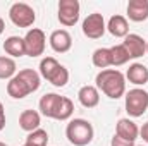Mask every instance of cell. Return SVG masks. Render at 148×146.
<instances>
[{
    "instance_id": "1",
    "label": "cell",
    "mask_w": 148,
    "mask_h": 146,
    "mask_svg": "<svg viewBox=\"0 0 148 146\" xmlns=\"http://www.w3.org/2000/svg\"><path fill=\"white\" fill-rule=\"evenodd\" d=\"M41 76L33 71V69H23L19 74H16L9 83H7V95L14 100H21L26 98L28 95L35 93L40 88Z\"/></svg>"
},
{
    "instance_id": "2",
    "label": "cell",
    "mask_w": 148,
    "mask_h": 146,
    "mask_svg": "<svg viewBox=\"0 0 148 146\" xmlns=\"http://www.w3.org/2000/svg\"><path fill=\"white\" fill-rule=\"evenodd\" d=\"M38 107H40L41 115H45L48 119H55V120H67V119H71V115L74 112L73 102L66 96L57 95V93L43 95Z\"/></svg>"
},
{
    "instance_id": "3",
    "label": "cell",
    "mask_w": 148,
    "mask_h": 146,
    "mask_svg": "<svg viewBox=\"0 0 148 146\" xmlns=\"http://www.w3.org/2000/svg\"><path fill=\"white\" fill-rule=\"evenodd\" d=\"M97 89H100L110 100H117L126 93V77L117 69H103L95 77Z\"/></svg>"
},
{
    "instance_id": "4",
    "label": "cell",
    "mask_w": 148,
    "mask_h": 146,
    "mask_svg": "<svg viewBox=\"0 0 148 146\" xmlns=\"http://www.w3.org/2000/svg\"><path fill=\"white\" fill-rule=\"evenodd\" d=\"M40 76L52 83L55 88H64L69 83V71L53 57H45L40 62Z\"/></svg>"
},
{
    "instance_id": "5",
    "label": "cell",
    "mask_w": 148,
    "mask_h": 146,
    "mask_svg": "<svg viewBox=\"0 0 148 146\" xmlns=\"http://www.w3.org/2000/svg\"><path fill=\"white\" fill-rule=\"evenodd\" d=\"M93 126L84 119H73L66 127V138L74 146H88L93 141Z\"/></svg>"
},
{
    "instance_id": "6",
    "label": "cell",
    "mask_w": 148,
    "mask_h": 146,
    "mask_svg": "<svg viewBox=\"0 0 148 146\" xmlns=\"http://www.w3.org/2000/svg\"><path fill=\"white\" fill-rule=\"evenodd\" d=\"M148 108V91L141 88L129 89L126 93V112L129 117H141Z\"/></svg>"
},
{
    "instance_id": "7",
    "label": "cell",
    "mask_w": 148,
    "mask_h": 146,
    "mask_svg": "<svg viewBox=\"0 0 148 146\" xmlns=\"http://www.w3.org/2000/svg\"><path fill=\"white\" fill-rule=\"evenodd\" d=\"M9 17L10 21L19 26V28H29L35 24L36 21V14H35V9L24 2H16L10 5L9 9Z\"/></svg>"
},
{
    "instance_id": "8",
    "label": "cell",
    "mask_w": 148,
    "mask_h": 146,
    "mask_svg": "<svg viewBox=\"0 0 148 146\" xmlns=\"http://www.w3.org/2000/svg\"><path fill=\"white\" fill-rule=\"evenodd\" d=\"M45 45H47V36L41 29L33 28L26 33L24 36V48H26V55L29 57H40L45 52Z\"/></svg>"
},
{
    "instance_id": "9",
    "label": "cell",
    "mask_w": 148,
    "mask_h": 146,
    "mask_svg": "<svg viewBox=\"0 0 148 146\" xmlns=\"http://www.w3.org/2000/svg\"><path fill=\"white\" fill-rule=\"evenodd\" d=\"M79 2L77 0H60L59 2V21L64 26H74L79 21Z\"/></svg>"
},
{
    "instance_id": "10",
    "label": "cell",
    "mask_w": 148,
    "mask_h": 146,
    "mask_svg": "<svg viewBox=\"0 0 148 146\" xmlns=\"http://www.w3.org/2000/svg\"><path fill=\"white\" fill-rule=\"evenodd\" d=\"M107 26H105V21H103V16L98 14V12H93L90 14L84 21H83V35L88 36L90 40H98V38L103 36Z\"/></svg>"
},
{
    "instance_id": "11",
    "label": "cell",
    "mask_w": 148,
    "mask_h": 146,
    "mask_svg": "<svg viewBox=\"0 0 148 146\" xmlns=\"http://www.w3.org/2000/svg\"><path fill=\"white\" fill-rule=\"evenodd\" d=\"M122 46L129 53V59H140V57H143L147 53V41L140 36V35L129 33L127 36L124 38Z\"/></svg>"
},
{
    "instance_id": "12",
    "label": "cell",
    "mask_w": 148,
    "mask_h": 146,
    "mask_svg": "<svg viewBox=\"0 0 148 146\" xmlns=\"http://www.w3.org/2000/svg\"><path fill=\"white\" fill-rule=\"evenodd\" d=\"M50 46L57 53H66L73 46V38L66 29H55L50 35Z\"/></svg>"
},
{
    "instance_id": "13",
    "label": "cell",
    "mask_w": 148,
    "mask_h": 146,
    "mask_svg": "<svg viewBox=\"0 0 148 146\" xmlns=\"http://www.w3.org/2000/svg\"><path fill=\"white\" fill-rule=\"evenodd\" d=\"M138 134H140V129L131 119H121L117 122V126H115V136H119V138H122L126 141L134 143Z\"/></svg>"
},
{
    "instance_id": "14",
    "label": "cell",
    "mask_w": 148,
    "mask_h": 146,
    "mask_svg": "<svg viewBox=\"0 0 148 146\" xmlns=\"http://www.w3.org/2000/svg\"><path fill=\"white\" fill-rule=\"evenodd\" d=\"M127 17L134 23H143L148 19V0H129Z\"/></svg>"
},
{
    "instance_id": "15",
    "label": "cell",
    "mask_w": 148,
    "mask_h": 146,
    "mask_svg": "<svg viewBox=\"0 0 148 146\" xmlns=\"http://www.w3.org/2000/svg\"><path fill=\"white\" fill-rule=\"evenodd\" d=\"M77 100L84 108H95L98 105V102H100V93H98L97 86L86 84L77 91Z\"/></svg>"
},
{
    "instance_id": "16",
    "label": "cell",
    "mask_w": 148,
    "mask_h": 146,
    "mask_svg": "<svg viewBox=\"0 0 148 146\" xmlns=\"http://www.w3.org/2000/svg\"><path fill=\"white\" fill-rule=\"evenodd\" d=\"M40 124H41V117L36 110H24L19 115V127L26 132H33L40 129Z\"/></svg>"
},
{
    "instance_id": "17",
    "label": "cell",
    "mask_w": 148,
    "mask_h": 146,
    "mask_svg": "<svg viewBox=\"0 0 148 146\" xmlns=\"http://www.w3.org/2000/svg\"><path fill=\"white\" fill-rule=\"evenodd\" d=\"M107 29L112 36L115 38H126L129 35V24H127V19L122 17V16H112L109 19V24H107Z\"/></svg>"
},
{
    "instance_id": "18",
    "label": "cell",
    "mask_w": 148,
    "mask_h": 146,
    "mask_svg": "<svg viewBox=\"0 0 148 146\" xmlns=\"http://www.w3.org/2000/svg\"><path fill=\"white\" fill-rule=\"evenodd\" d=\"M126 79L129 81V83H133V84H136V86H143V84H147L148 83V69L147 65H143V64H133V65H129V69H127V72H126Z\"/></svg>"
},
{
    "instance_id": "19",
    "label": "cell",
    "mask_w": 148,
    "mask_h": 146,
    "mask_svg": "<svg viewBox=\"0 0 148 146\" xmlns=\"http://www.w3.org/2000/svg\"><path fill=\"white\" fill-rule=\"evenodd\" d=\"M3 50H5V53L10 55V57H23V55H26L24 38L9 36L5 41H3Z\"/></svg>"
},
{
    "instance_id": "20",
    "label": "cell",
    "mask_w": 148,
    "mask_h": 146,
    "mask_svg": "<svg viewBox=\"0 0 148 146\" xmlns=\"http://www.w3.org/2000/svg\"><path fill=\"white\" fill-rule=\"evenodd\" d=\"M91 62L95 67L98 69H107L112 65V53H110V48H97L91 55Z\"/></svg>"
},
{
    "instance_id": "21",
    "label": "cell",
    "mask_w": 148,
    "mask_h": 146,
    "mask_svg": "<svg viewBox=\"0 0 148 146\" xmlns=\"http://www.w3.org/2000/svg\"><path fill=\"white\" fill-rule=\"evenodd\" d=\"M16 62L10 57H0V79H12L16 76Z\"/></svg>"
},
{
    "instance_id": "22",
    "label": "cell",
    "mask_w": 148,
    "mask_h": 146,
    "mask_svg": "<svg viewBox=\"0 0 148 146\" xmlns=\"http://www.w3.org/2000/svg\"><path fill=\"white\" fill-rule=\"evenodd\" d=\"M110 53H112V65H114V67L124 65V64H127V62L131 60V59H129V53L126 52V48L122 46V43H121V45L112 46Z\"/></svg>"
},
{
    "instance_id": "23",
    "label": "cell",
    "mask_w": 148,
    "mask_h": 146,
    "mask_svg": "<svg viewBox=\"0 0 148 146\" xmlns=\"http://www.w3.org/2000/svg\"><path fill=\"white\" fill-rule=\"evenodd\" d=\"M48 143V134L45 129H36L28 134L24 146H47Z\"/></svg>"
},
{
    "instance_id": "24",
    "label": "cell",
    "mask_w": 148,
    "mask_h": 146,
    "mask_svg": "<svg viewBox=\"0 0 148 146\" xmlns=\"http://www.w3.org/2000/svg\"><path fill=\"white\" fill-rule=\"evenodd\" d=\"M110 146H134V143L126 141V139H122V138H119V136L114 134V138H112V141H110Z\"/></svg>"
},
{
    "instance_id": "25",
    "label": "cell",
    "mask_w": 148,
    "mask_h": 146,
    "mask_svg": "<svg viewBox=\"0 0 148 146\" xmlns=\"http://www.w3.org/2000/svg\"><path fill=\"white\" fill-rule=\"evenodd\" d=\"M5 127V108H3V105H2V102H0V131Z\"/></svg>"
},
{
    "instance_id": "26",
    "label": "cell",
    "mask_w": 148,
    "mask_h": 146,
    "mask_svg": "<svg viewBox=\"0 0 148 146\" xmlns=\"http://www.w3.org/2000/svg\"><path fill=\"white\" fill-rule=\"evenodd\" d=\"M140 134H141L143 141H145V143H148V122H147V124H143V127L140 129Z\"/></svg>"
},
{
    "instance_id": "27",
    "label": "cell",
    "mask_w": 148,
    "mask_h": 146,
    "mask_svg": "<svg viewBox=\"0 0 148 146\" xmlns=\"http://www.w3.org/2000/svg\"><path fill=\"white\" fill-rule=\"evenodd\" d=\"M3 29H5V23H3V19L0 17V35L3 33Z\"/></svg>"
},
{
    "instance_id": "28",
    "label": "cell",
    "mask_w": 148,
    "mask_h": 146,
    "mask_svg": "<svg viewBox=\"0 0 148 146\" xmlns=\"http://www.w3.org/2000/svg\"><path fill=\"white\" fill-rule=\"evenodd\" d=\"M0 146H7V145H5V143H2V141H0Z\"/></svg>"
},
{
    "instance_id": "29",
    "label": "cell",
    "mask_w": 148,
    "mask_h": 146,
    "mask_svg": "<svg viewBox=\"0 0 148 146\" xmlns=\"http://www.w3.org/2000/svg\"><path fill=\"white\" fill-rule=\"evenodd\" d=\"M147 53H148V41H147Z\"/></svg>"
},
{
    "instance_id": "30",
    "label": "cell",
    "mask_w": 148,
    "mask_h": 146,
    "mask_svg": "<svg viewBox=\"0 0 148 146\" xmlns=\"http://www.w3.org/2000/svg\"><path fill=\"white\" fill-rule=\"evenodd\" d=\"M23 146H24V145H23Z\"/></svg>"
},
{
    "instance_id": "31",
    "label": "cell",
    "mask_w": 148,
    "mask_h": 146,
    "mask_svg": "<svg viewBox=\"0 0 148 146\" xmlns=\"http://www.w3.org/2000/svg\"><path fill=\"white\" fill-rule=\"evenodd\" d=\"M141 146H143V145H141Z\"/></svg>"
}]
</instances>
